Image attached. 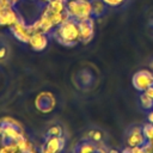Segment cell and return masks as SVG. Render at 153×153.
Here are the masks:
<instances>
[{"mask_svg": "<svg viewBox=\"0 0 153 153\" xmlns=\"http://www.w3.org/2000/svg\"><path fill=\"white\" fill-rule=\"evenodd\" d=\"M139 100H140V106L142 108V110L149 111L153 109V98H151L146 92H141Z\"/></svg>", "mask_w": 153, "mask_h": 153, "instance_id": "obj_16", "label": "cell"}, {"mask_svg": "<svg viewBox=\"0 0 153 153\" xmlns=\"http://www.w3.org/2000/svg\"><path fill=\"white\" fill-rule=\"evenodd\" d=\"M149 67H151V71H153V60L151 61V63H149Z\"/></svg>", "mask_w": 153, "mask_h": 153, "instance_id": "obj_28", "label": "cell"}, {"mask_svg": "<svg viewBox=\"0 0 153 153\" xmlns=\"http://www.w3.org/2000/svg\"><path fill=\"white\" fill-rule=\"evenodd\" d=\"M7 57H8V48H7V45L1 44L0 45V62L5 61Z\"/></svg>", "mask_w": 153, "mask_h": 153, "instance_id": "obj_22", "label": "cell"}, {"mask_svg": "<svg viewBox=\"0 0 153 153\" xmlns=\"http://www.w3.org/2000/svg\"><path fill=\"white\" fill-rule=\"evenodd\" d=\"M66 146V137L62 136H47L42 147V153H61Z\"/></svg>", "mask_w": 153, "mask_h": 153, "instance_id": "obj_7", "label": "cell"}, {"mask_svg": "<svg viewBox=\"0 0 153 153\" xmlns=\"http://www.w3.org/2000/svg\"><path fill=\"white\" fill-rule=\"evenodd\" d=\"M109 153H120V152H118L117 149H114V148H112V149H110V151H109Z\"/></svg>", "mask_w": 153, "mask_h": 153, "instance_id": "obj_27", "label": "cell"}, {"mask_svg": "<svg viewBox=\"0 0 153 153\" xmlns=\"http://www.w3.org/2000/svg\"><path fill=\"white\" fill-rule=\"evenodd\" d=\"M66 6H67V0H50L48 4L43 5L44 8L51 11V12H66Z\"/></svg>", "mask_w": 153, "mask_h": 153, "instance_id": "obj_13", "label": "cell"}, {"mask_svg": "<svg viewBox=\"0 0 153 153\" xmlns=\"http://www.w3.org/2000/svg\"><path fill=\"white\" fill-rule=\"evenodd\" d=\"M131 82L135 90L139 92H146L153 82V72L149 69H140L133 75Z\"/></svg>", "mask_w": 153, "mask_h": 153, "instance_id": "obj_5", "label": "cell"}, {"mask_svg": "<svg viewBox=\"0 0 153 153\" xmlns=\"http://www.w3.org/2000/svg\"><path fill=\"white\" fill-rule=\"evenodd\" d=\"M96 149H97V143L90 140H85L76 146L75 153H96Z\"/></svg>", "mask_w": 153, "mask_h": 153, "instance_id": "obj_15", "label": "cell"}, {"mask_svg": "<svg viewBox=\"0 0 153 153\" xmlns=\"http://www.w3.org/2000/svg\"><path fill=\"white\" fill-rule=\"evenodd\" d=\"M147 142V139L145 137L142 133V128L140 127H134L129 130L128 137H127V145L133 148V147H140Z\"/></svg>", "mask_w": 153, "mask_h": 153, "instance_id": "obj_12", "label": "cell"}, {"mask_svg": "<svg viewBox=\"0 0 153 153\" xmlns=\"http://www.w3.org/2000/svg\"><path fill=\"white\" fill-rule=\"evenodd\" d=\"M129 153H146V152L142 148V146H140V147H133V148H130Z\"/></svg>", "mask_w": 153, "mask_h": 153, "instance_id": "obj_23", "label": "cell"}, {"mask_svg": "<svg viewBox=\"0 0 153 153\" xmlns=\"http://www.w3.org/2000/svg\"><path fill=\"white\" fill-rule=\"evenodd\" d=\"M91 4H92V17L93 18L97 19L105 14L108 6L104 4L103 0H91Z\"/></svg>", "mask_w": 153, "mask_h": 153, "instance_id": "obj_14", "label": "cell"}, {"mask_svg": "<svg viewBox=\"0 0 153 153\" xmlns=\"http://www.w3.org/2000/svg\"><path fill=\"white\" fill-rule=\"evenodd\" d=\"M0 153H18V147L16 142L2 143V146L0 147Z\"/></svg>", "mask_w": 153, "mask_h": 153, "instance_id": "obj_18", "label": "cell"}, {"mask_svg": "<svg viewBox=\"0 0 153 153\" xmlns=\"http://www.w3.org/2000/svg\"><path fill=\"white\" fill-rule=\"evenodd\" d=\"M29 25H30V29H31L32 33L33 32H43V33H47L49 36L55 29L51 20L49 18H47L45 16H43V14H39L35 20L29 23Z\"/></svg>", "mask_w": 153, "mask_h": 153, "instance_id": "obj_9", "label": "cell"}, {"mask_svg": "<svg viewBox=\"0 0 153 153\" xmlns=\"http://www.w3.org/2000/svg\"><path fill=\"white\" fill-rule=\"evenodd\" d=\"M35 153H37V152H35ZM41 153H42V152H41Z\"/></svg>", "mask_w": 153, "mask_h": 153, "instance_id": "obj_32", "label": "cell"}, {"mask_svg": "<svg viewBox=\"0 0 153 153\" xmlns=\"http://www.w3.org/2000/svg\"><path fill=\"white\" fill-rule=\"evenodd\" d=\"M142 128V133L145 135V137L147 139V141H153V124L152 123H147L145 124Z\"/></svg>", "mask_w": 153, "mask_h": 153, "instance_id": "obj_20", "label": "cell"}, {"mask_svg": "<svg viewBox=\"0 0 153 153\" xmlns=\"http://www.w3.org/2000/svg\"><path fill=\"white\" fill-rule=\"evenodd\" d=\"M146 93H147V94H148V96H149L151 98H153V82H152V85H151V86H149V87L147 88Z\"/></svg>", "mask_w": 153, "mask_h": 153, "instance_id": "obj_25", "label": "cell"}, {"mask_svg": "<svg viewBox=\"0 0 153 153\" xmlns=\"http://www.w3.org/2000/svg\"><path fill=\"white\" fill-rule=\"evenodd\" d=\"M35 106L39 112H43V114L51 112L56 106L55 96L49 91L39 92L35 98Z\"/></svg>", "mask_w": 153, "mask_h": 153, "instance_id": "obj_4", "label": "cell"}, {"mask_svg": "<svg viewBox=\"0 0 153 153\" xmlns=\"http://www.w3.org/2000/svg\"><path fill=\"white\" fill-rule=\"evenodd\" d=\"M50 37L63 47L76 45L78 43H80L78 22L72 18H68L54 29V31L50 33Z\"/></svg>", "mask_w": 153, "mask_h": 153, "instance_id": "obj_1", "label": "cell"}, {"mask_svg": "<svg viewBox=\"0 0 153 153\" xmlns=\"http://www.w3.org/2000/svg\"><path fill=\"white\" fill-rule=\"evenodd\" d=\"M23 17L18 12L17 7L7 6L0 10V26L2 27H10L14 25L18 20H20Z\"/></svg>", "mask_w": 153, "mask_h": 153, "instance_id": "obj_8", "label": "cell"}, {"mask_svg": "<svg viewBox=\"0 0 153 153\" xmlns=\"http://www.w3.org/2000/svg\"><path fill=\"white\" fill-rule=\"evenodd\" d=\"M147 120H148L149 123L153 124V109L149 110V111H147Z\"/></svg>", "mask_w": 153, "mask_h": 153, "instance_id": "obj_24", "label": "cell"}, {"mask_svg": "<svg viewBox=\"0 0 153 153\" xmlns=\"http://www.w3.org/2000/svg\"><path fill=\"white\" fill-rule=\"evenodd\" d=\"M129 151H130V147H129V149H124L123 152H120V153H129Z\"/></svg>", "mask_w": 153, "mask_h": 153, "instance_id": "obj_29", "label": "cell"}, {"mask_svg": "<svg viewBox=\"0 0 153 153\" xmlns=\"http://www.w3.org/2000/svg\"><path fill=\"white\" fill-rule=\"evenodd\" d=\"M26 1H32V2H37L38 0H26Z\"/></svg>", "mask_w": 153, "mask_h": 153, "instance_id": "obj_31", "label": "cell"}, {"mask_svg": "<svg viewBox=\"0 0 153 153\" xmlns=\"http://www.w3.org/2000/svg\"><path fill=\"white\" fill-rule=\"evenodd\" d=\"M103 1H104V4H105L108 7H110V8H116V7L122 6L127 0H103Z\"/></svg>", "mask_w": 153, "mask_h": 153, "instance_id": "obj_21", "label": "cell"}, {"mask_svg": "<svg viewBox=\"0 0 153 153\" xmlns=\"http://www.w3.org/2000/svg\"><path fill=\"white\" fill-rule=\"evenodd\" d=\"M66 11L69 18L80 22L92 17L91 0H67Z\"/></svg>", "mask_w": 153, "mask_h": 153, "instance_id": "obj_2", "label": "cell"}, {"mask_svg": "<svg viewBox=\"0 0 153 153\" xmlns=\"http://www.w3.org/2000/svg\"><path fill=\"white\" fill-rule=\"evenodd\" d=\"M45 135H47V136H62L63 134H62V128H61V126L54 124V126L49 127Z\"/></svg>", "mask_w": 153, "mask_h": 153, "instance_id": "obj_19", "label": "cell"}, {"mask_svg": "<svg viewBox=\"0 0 153 153\" xmlns=\"http://www.w3.org/2000/svg\"><path fill=\"white\" fill-rule=\"evenodd\" d=\"M10 33L20 43H29L30 37L32 35V31L30 29L29 23H26V20L24 18H22L20 20H18L14 25L8 27Z\"/></svg>", "mask_w": 153, "mask_h": 153, "instance_id": "obj_3", "label": "cell"}, {"mask_svg": "<svg viewBox=\"0 0 153 153\" xmlns=\"http://www.w3.org/2000/svg\"><path fill=\"white\" fill-rule=\"evenodd\" d=\"M96 18L91 17L84 20L78 22V26H79V36H80V43L82 44H87L92 41L93 36H94V31H96Z\"/></svg>", "mask_w": 153, "mask_h": 153, "instance_id": "obj_6", "label": "cell"}, {"mask_svg": "<svg viewBox=\"0 0 153 153\" xmlns=\"http://www.w3.org/2000/svg\"><path fill=\"white\" fill-rule=\"evenodd\" d=\"M1 131H2V126L0 124V135H1Z\"/></svg>", "mask_w": 153, "mask_h": 153, "instance_id": "obj_30", "label": "cell"}, {"mask_svg": "<svg viewBox=\"0 0 153 153\" xmlns=\"http://www.w3.org/2000/svg\"><path fill=\"white\" fill-rule=\"evenodd\" d=\"M102 137H103V134H102V131H99V130H90V131L86 134V136H85L86 140H90V141H92V142H94V143L100 142V141H102Z\"/></svg>", "mask_w": 153, "mask_h": 153, "instance_id": "obj_17", "label": "cell"}, {"mask_svg": "<svg viewBox=\"0 0 153 153\" xmlns=\"http://www.w3.org/2000/svg\"><path fill=\"white\" fill-rule=\"evenodd\" d=\"M49 1H50V0H38L37 2H38L39 5H42V6H43V5H45V4H48Z\"/></svg>", "mask_w": 153, "mask_h": 153, "instance_id": "obj_26", "label": "cell"}, {"mask_svg": "<svg viewBox=\"0 0 153 153\" xmlns=\"http://www.w3.org/2000/svg\"><path fill=\"white\" fill-rule=\"evenodd\" d=\"M1 124V123H0ZM2 131H1V141L2 143H11L16 142L23 134V127L13 126V124H1Z\"/></svg>", "mask_w": 153, "mask_h": 153, "instance_id": "obj_10", "label": "cell"}, {"mask_svg": "<svg viewBox=\"0 0 153 153\" xmlns=\"http://www.w3.org/2000/svg\"><path fill=\"white\" fill-rule=\"evenodd\" d=\"M49 38L50 36L43 32H33L30 37L29 41V45L33 51H43L47 49L48 44H49Z\"/></svg>", "mask_w": 153, "mask_h": 153, "instance_id": "obj_11", "label": "cell"}]
</instances>
